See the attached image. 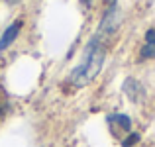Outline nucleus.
<instances>
[{
  "mask_svg": "<svg viewBox=\"0 0 155 147\" xmlns=\"http://www.w3.org/2000/svg\"><path fill=\"white\" fill-rule=\"evenodd\" d=\"M106 4H108V8H112V6H116V0H106Z\"/></svg>",
  "mask_w": 155,
  "mask_h": 147,
  "instance_id": "8",
  "label": "nucleus"
},
{
  "mask_svg": "<svg viewBox=\"0 0 155 147\" xmlns=\"http://www.w3.org/2000/svg\"><path fill=\"white\" fill-rule=\"evenodd\" d=\"M120 26H122V12L118 10L116 6H112V8H108V10H106V14H104L102 22H100L98 30H96L94 38L100 39V41L104 43L106 39H110L114 34H116Z\"/></svg>",
  "mask_w": 155,
  "mask_h": 147,
  "instance_id": "2",
  "label": "nucleus"
},
{
  "mask_svg": "<svg viewBox=\"0 0 155 147\" xmlns=\"http://www.w3.org/2000/svg\"><path fill=\"white\" fill-rule=\"evenodd\" d=\"M106 122L110 124V128L116 132L118 129H122V132L130 133L132 132V120H130V116H126V114H110L108 118H106Z\"/></svg>",
  "mask_w": 155,
  "mask_h": 147,
  "instance_id": "5",
  "label": "nucleus"
},
{
  "mask_svg": "<svg viewBox=\"0 0 155 147\" xmlns=\"http://www.w3.org/2000/svg\"><path fill=\"white\" fill-rule=\"evenodd\" d=\"M104 59H106V47L100 39L92 38L91 41L87 43L83 51V59L81 63L77 65L75 69L71 71V77H69V83L75 84V87H87L88 83L96 79V75L100 73L104 65Z\"/></svg>",
  "mask_w": 155,
  "mask_h": 147,
  "instance_id": "1",
  "label": "nucleus"
},
{
  "mask_svg": "<svg viewBox=\"0 0 155 147\" xmlns=\"http://www.w3.org/2000/svg\"><path fill=\"white\" fill-rule=\"evenodd\" d=\"M141 59H155V30L145 31V43L140 51Z\"/></svg>",
  "mask_w": 155,
  "mask_h": 147,
  "instance_id": "6",
  "label": "nucleus"
},
{
  "mask_svg": "<svg viewBox=\"0 0 155 147\" xmlns=\"http://www.w3.org/2000/svg\"><path fill=\"white\" fill-rule=\"evenodd\" d=\"M122 90H124V94L130 98L132 102H137V100H141L143 98V87H141L140 83H137L136 79H126L124 80V84H122Z\"/></svg>",
  "mask_w": 155,
  "mask_h": 147,
  "instance_id": "3",
  "label": "nucleus"
},
{
  "mask_svg": "<svg viewBox=\"0 0 155 147\" xmlns=\"http://www.w3.org/2000/svg\"><path fill=\"white\" fill-rule=\"evenodd\" d=\"M137 141H140V136H137V133H132L130 132V136L126 137V139H122V147H134L137 143Z\"/></svg>",
  "mask_w": 155,
  "mask_h": 147,
  "instance_id": "7",
  "label": "nucleus"
},
{
  "mask_svg": "<svg viewBox=\"0 0 155 147\" xmlns=\"http://www.w3.org/2000/svg\"><path fill=\"white\" fill-rule=\"evenodd\" d=\"M20 30H22V20H18V22H14L12 26H8L6 30H4L2 38H0V51H4V49H8L12 45V43L16 41V38H18Z\"/></svg>",
  "mask_w": 155,
  "mask_h": 147,
  "instance_id": "4",
  "label": "nucleus"
}]
</instances>
